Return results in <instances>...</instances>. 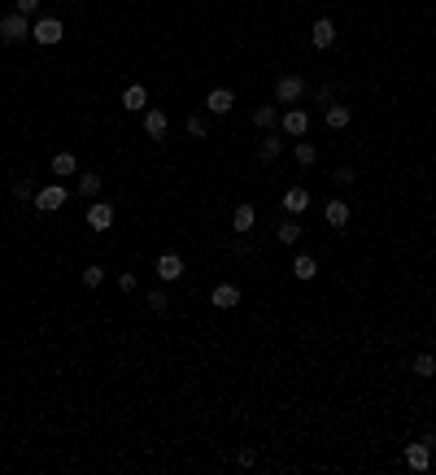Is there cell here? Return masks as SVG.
<instances>
[{
	"mask_svg": "<svg viewBox=\"0 0 436 475\" xmlns=\"http://www.w3.org/2000/svg\"><path fill=\"white\" fill-rule=\"evenodd\" d=\"M310 44H314V49H332V44H336V27H332V22H327V18H314V27H310Z\"/></svg>",
	"mask_w": 436,
	"mask_h": 475,
	"instance_id": "obj_9",
	"label": "cell"
},
{
	"mask_svg": "<svg viewBox=\"0 0 436 475\" xmlns=\"http://www.w3.org/2000/svg\"><path fill=\"white\" fill-rule=\"evenodd\" d=\"M253 462H257V454H253V449H240V454H235V467H244V471H249Z\"/></svg>",
	"mask_w": 436,
	"mask_h": 475,
	"instance_id": "obj_32",
	"label": "cell"
},
{
	"mask_svg": "<svg viewBox=\"0 0 436 475\" xmlns=\"http://www.w3.org/2000/svg\"><path fill=\"white\" fill-rule=\"evenodd\" d=\"M79 279H84V288H101V283H105V266L92 262V266H84V275H79Z\"/></svg>",
	"mask_w": 436,
	"mask_h": 475,
	"instance_id": "obj_24",
	"label": "cell"
},
{
	"mask_svg": "<svg viewBox=\"0 0 436 475\" xmlns=\"http://www.w3.org/2000/svg\"><path fill=\"white\" fill-rule=\"evenodd\" d=\"M353 179H358V175H353V166H340V170H336V183H340V188H353Z\"/></svg>",
	"mask_w": 436,
	"mask_h": 475,
	"instance_id": "obj_31",
	"label": "cell"
},
{
	"mask_svg": "<svg viewBox=\"0 0 436 475\" xmlns=\"http://www.w3.org/2000/svg\"><path fill=\"white\" fill-rule=\"evenodd\" d=\"M349 105H327V114H323V123L327 127H332V131H345V127H349Z\"/></svg>",
	"mask_w": 436,
	"mask_h": 475,
	"instance_id": "obj_15",
	"label": "cell"
},
{
	"mask_svg": "<svg viewBox=\"0 0 436 475\" xmlns=\"http://www.w3.org/2000/svg\"><path fill=\"white\" fill-rule=\"evenodd\" d=\"M253 222H257V209H253V205H235V209H231V227L240 231V235L253 231Z\"/></svg>",
	"mask_w": 436,
	"mask_h": 475,
	"instance_id": "obj_14",
	"label": "cell"
},
{
	"mask_svg": "<svg viewBox=\"0 0 436 475\" xmlns=\"http://www.w3.org/2000/svg\"><path fill=\"white\" fill-rule=\"evenodd\" d=\"M166 131H170V118L162 110H144V136L149 140H166Z\"/></svg>",
	"mask_w": 436,
	"mask_h": 475,
	"instance_id": "obj_10",
	"label": "cell"
},
{
	"mask_svg": "<svg viewBox=\"0 0 436 475\" xmlns=\"http://www.w3.org/2000/svg\"><path fill=\"white\" fill-rule=\"evenodd\" d=\"M14 201H35V183L31 179H18L14 183Z\"/></svg>",
	"mask_w": 436,
	"mask_h": 475,
	"instance_id": "obj_27",
	"label": "cell"
},
{
	"mask_svg": "<svg viewBox=\"0 0 436 475\" xmlns=\"http://www.w3.org/2000/svg\"><path fill=\"white\" fill-rule=\"evenodd\" d=\"M305 205H310V192H305V188H288L284 192V209L288 214H301Z\"/></svg>",
	"mask_w": 436,
	"mask_h": 475,
	"instance_id": "obj_18",
	"label": "cell"
},
{
	"mask_svg": "<svg viewBox=\"0 0 436 475\" xmlns=\"http://www.w3.org/2000/svg\"><path fill=\"white\" fill-rule=\"evenodd\" d=\"M279 127H284V136H305L310 131V114L305 110H284L279 114Z\"/></svg>",
	"mask_w": 436,
	"mask_h": 475,
	"instance_id": "obj_8",
	"label": "cell"
},
{
	"mask_svg": "<svg viewBox=\"0 0 436 475\" xmlns=\"http://www.w3.org/2000/svg\"><path fill=\"white\" fill-rule=\"evenodd\" d=\"M279 149H284V144H279L275 136H262V144H257V157H262V162H275V157H279Z\"/></svg>",
	"mask_w": 436,
	"mask_h": 475,
	"instance_id": "obj_23",
	"label": "cell"
},
{
	"mask_svg": "<svg viewBox=\"0 0 436 475\" xmlns=\"http://www.w3.org/2000/svg\"><path fill=\"white\" fill-rule=\"evenodd\" d=\"M0 40L5 44H22V40H31V22H27V14H5L0 18Z\"/></svg>",
	"mask_w": 436,
	"mask_h": 475,
	"instance_id": "obj_2",
	"label": "cell"
},
{
	"mask_svg": "<svg viewBox=\"0 0 436 475\" xmlns=\"http://www.w3.org/2000/svg\"><path fill=\"white\" fill-rule=\"evenodd\" d=\"M410 366H415V375L432 379V375H436V353H432V349H428V353H415V362H410Z\"/></svg>",
	"mask_w": 436,
	"mask_h": 475,
	"instance_id": "obj_19",
	"label": "cell"
},
{
	"mask_svg": "<svg viewBox=\"0 0 436 475\" xmlns=\"http://www.w3.org/2000/svg\"><path fill=\"white\" fill-rule=\"evenodd\" d=\"M62 35H66L62 18H35V22H31V40H35V44H44V49L62 44Z\"/></svg>",
	"mask_w": 436,
	"mask_h": 475,
	"instance_id": "obj_1",
	"label": "cell"
},
{
	"mask_svg": "<svg viewBox=\"0 0 436 475\" xmlns=\"http://www.w3.org/2000/svg\"><path fill=\"white\" fill-rule=\"evenodd\" d=\"M88 227H92V231H110V227H114V205L97 201V205L88 209Z\"/></svg>",
	"mask_w": 436,
	"mask_h": 475,
	"instance_id": "obj_11",
	"label": "cell"
},
{
	"mask_svg": "<svg viewBox=\"0 0 436 475\" xmlns=\"http://www.w3.org/2000/svg\"><path fill=\"white\" fill-rule=\"evenodd\" d=\"M275 240H279V244H297V240H301V227H297L292 218H284V222L275 227Z\"/></svg>",
	"mask_w": 436,
	"mask_h": 475,
	"instance_id": "obj_22",
	"label": "cell"
},
{
	"mask_svg": "<svg viewBox=\"0 0 436 475\" xmlns=\"http://www.w3.org/2000/svg\"><path fill=\"white\" fill-rule=\"evenodd\" d=\"M101 175H79V196H97L101 192Z\"/></svg>",
	"mask_w": 436,
	"mask_h": 475,
	"instance_id": "obj_25",
	"label": "cell"
},
{
	"mask_svg": "<svg viewBox=\"0 0 436 475\" xmlns=\"http://www.w3.org/2000/svg\"><path fill=\"white\" fill-rule=\"evenodd\" d=\"M292 275H297V279H314V275H319V262H314L310 253H301L297 262H292Z\"/></svg>",
	"mask_w": 436,
	"mask_h": 475,
	"instance_id": "obj_21",
	"label": "cell"
},
{
	"mask_svg": "<svg viewBox=\"0 0 436 475\" xmlns=\"http://www.w3.org/2000/svg\"><path fill=\"white\" fill-rule=\"evenodd\" d=\"M123 110H131V114H144V110H149V88H140V83H131V88L123 92Z\"/></svg>",
	"mask_w": 436,
	"mask_h": 475,
	"instance_id": "obj_12",
	"label": "cell"
},
{
	"mask_svg": "<svg viewBox=\"0 0 436 475\" xmlns=\"http://www.w3.org/2000/svg\"><path fill=\"white\" fill-rule=\"evenodd\" d=\"M149 310H153V314H166V310H170L166 292H149Z\"/></svg>",
	"mask_w": 436,
	"mask_h": 475,
	"instance_id": "obj_28",
	"label": "cell"
},
{
	"mask_svg": "<svg viewBox=\"0 0 436 475\" xmlns=\"http://www.w3.org/2000/svg\"><path fill=\"white\" fill-rule=\"evenodd\" d=\"M253 123L262 127V131H270V127L279 123V110H275V105H257V110H253Z\"/></svg>",
	"mask_w": 436,
	"mask_h": 475,
	"instance_id": "obj_20",
	"label": "cell"
},
{
	"mask_svg": "<svg viewBox=\"0 0 436 475\" xmlns=\"http://www.w3.org/2000/svg\"><path fill=\"white\" fill-rule=\"evenodd\" d=\"M66 201H70V192H66L62 183H44L40 192H35V209H40V214H53V209H62Z\"/></svg>",
	"mask_w": 436,
	"mask_h": 475,
	"instance_id": "obj_3",
	"label": "cell"
},
{
	"mask_svg": "<svg viewBox=\"0 0 436 475\" xmlns=\"http://www.w3.org/2000/svg\"><path fill=\"white\" fill-rule=\"evenodd\" d=\"M188 131H192L196 140H205V136H209V127H205V118H188Z\"/></svg>",
	"mask_w": 436,
	"mask_h": 475,
	"instance_id": "obj_29",
	"label": "cell"
},
{
	"mask_svg": "<svg viewBox=\"0 0 436 475\" xmlns=\"http://www.w3.org/2000/svg\"><path fill=\"white\" fill-rule=\"evenodd\" d=\"M297 162H301V166H314V162H319V149L301 140V144H297Z\"/></svg>",
	"mask_w": 436,
	"mask_h": 475,
	"instance_id": "obj_26",
	"label": "cell"
},
{
	"mask_svg": "<svg viewBox=\"0 0 436 475\" xmlns=\"http://www.w3.org/2000/svg\"><path fill=\"white\" fill-rule=\"evenodd\" d=\"M301 92H305L301 75H279V79H275V101H279V105H297Z\"/></svg>",
	"mask_w": 436,
	"mask_h": 475,
	"instance_id": "obj_4",
	"label": "cell"
},
{
	"mask_svg": "<svg viewBox=\"0 0 436 475\" xmlns=\"http://www.w3.org/2000/svg\"><path fill=\"white\" fill-rule=\"evenodd\" d=\"M205 110L209 114H231L235 110V92L231 88H209L205 92Z\"/></svg>",
	"mask_w": 436,
	"mask_h": 475,
	"instance_id": "obj_7",
	"label": "cell"
},
{
	"mask_svg": "<svg viewBox=\"0 0 436 475\" xmlns=\"http://www.w3.org/2000/svg\"><path fill=\"white\" fill-rule=\"evenodd\" d=\"M402 458H406L410 471H428V467H432V445H428V441H410Z\"/></svg>",
	"mask_w": 436,
	"mask_h": 475,
	"instance_id": "obj_5",
	"label": "cell"
},
{
	"mask_svg": "<svg viewBox=\"0 0 436 475\" xmlns=\"http://www.w3.org/2000/svg\"><path fill=\"white\" fill-rule=\"evenodd\" d=\"M118 288H123V292H136V288H140V279L131 275V270H123V275H118Z\"/></svg>",
	"mask_w": 436,
	"mask_h": 475,
	"instance_id": "obj_30",
	"label": "cell"
},
{
	"mask_svg": "<svg viewBox=\"0 0 436 475\" xmlns=\"http://www.w3.org/2000/svg\"><path fill=\"white\" fill-rule=\"evenodd\" d=\"M75 170H79V157H75V153H57V157H53V175H57V179H70Z\"/></svg>",
	"mask_w": 436,
	"mask_h": 475,
	"instance_id": "obj_17",
	"label": "cell"
},
{
	"mask_svg": "<svg viewBox=\"0 0 436 475\" xmlns=\"http://www.w3.org/2000/svg\"><path fill=\"white\" fill-rule=\"evenodd\" d=\"M323 218L332 222V227H345V222H349V201H327V205H323Z\"/></svg>",
	"mask_w": 436,
	"mask_h": 475,
	"instance_id": "obj_16",
	"label": "cell"
},
{
	"mask_svg": "<svg viewBox=\"0 0 436 475\" xmlns=\"http://www.w3.org/2000/svg\"><path fill=\"white\" fill-rule=\"evenodd\" d=\"M35 9H40V0H18V14H27V18H31Z\"/></svg>",
	"mask_w": 436,
	"mask_h": 475,
	"instance_id": "obj_33",
	"label": "cell"
},
{
	"mask_svg": "<svg viewBox=\"0 0 436 475\" xmlns=\"http://www.w3.org/2000/svg\"><path fill=\"white\" fill-rule=\"evenodd\" d=\"M209 305H214V310H235V305H240V288H235V283H214V288H209Z\"/></svg>",
	"mask_w": 436,
	"mask_h": 475,
	"instance_id": "obj_6",
	"label": "cell"
},
{
	"mask_svg": "<svg viewBox=\"0 0 436 475\" xmlns=\"http://www.w3.org/2000/svg\"><path fill=\"white\" fill-rule=\"evenodd\" d=\"M157 279H183V257L179 253H162L157 257Z\"/></svg>",
	"mask_w": 436,
	"mask_h": 475,
	"instance_id": "obj_13",
	"label": "cell"
}]
</instances>
